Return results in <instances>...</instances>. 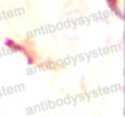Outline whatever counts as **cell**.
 <instances>
[{"mask_svg":"<svg viewBox=\"0 0 125 117\" xmlns=\"http://www.w3.org/2000/svg\"><path fill=\"white\" fill-rule=\"evenodd\" d=\"M4 44H5V46H8V48H9L10 50H12V51H20V52H22L23 49H25L21 44H19V43H16L15 40L9 39V38H6V39L4 40Z\"/></svg>","mask_w":125,"mask_h":117,"instance_id":"cell-1","label":"cell"}]
</instances>
